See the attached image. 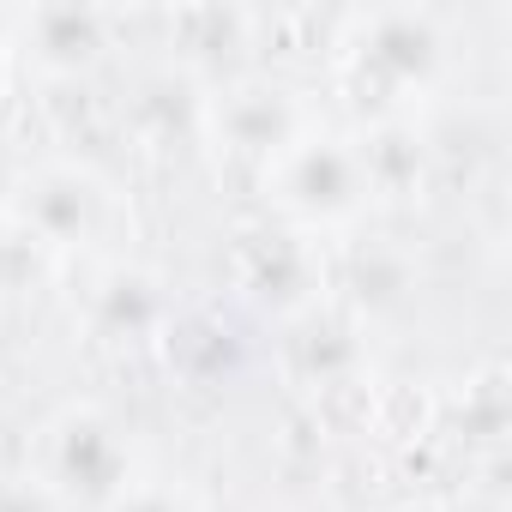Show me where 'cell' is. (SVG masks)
<instances>
[{
  "mask_svg": "<svg viewBox=\"0 0 512 512\" xmlns=\"http://www.w3.org/2000/svg\"><path fill=\"white\" fill-rule=\"evenodd\" d=\"M127 452L97 410H67L43 440V488L79 500H115L127 482Z\"/></svg>",
  "mask_w": 512,
  "mask_h": 512,
  "instance_id": "1",
  "label": "cell"
},
{
  "mask_svg": "<svg viewBox=\"0 0 512 512\" xmlns=\"http://www.w3.org/2000/svg\"><path fill=\"white\" fill-rule=\"evenodd\" d=\"M278 175H284V199L320 217H338L356 205V187H368L362 175V151H344V139H302L278 151Z\"/></svg>",
  "mask_w": 512,
  "mask_h": 512,
  "instance_id": "2",
  "label": "cell"
},
{
  "mask_svg": "<svg viewBox=\"0 0 512 512\" xmlns=\"http://www.w3.org/2000/svg\"><path fill=\"white\" fill-rule=\"evenodd\" d=\"M31 31H37L43 61H55V67H79V61H91V49H103V13L43 7V13L31 19Z\"/></svg>",
  "mask_w": 512,
  "mask_h": 512,
  "instance_id": "3",
  "label": "cell"
},
{
  "mask_svg": "<svg viewBox=\"0 0 512 512\" xmlns=\"http://www.w3.org/2000/svg\"><path fill=\"white\" fill-rule=\"evenodd\" d=\"M115 512H187V500L169 494V488H121Z\"/></svg>",
  "mask_w": 512,
  "mask_h": 512,
  "instance_id": "4",
  "label": "cell"
},
{
  "mask_svg": "<svg viewBox=\"0 0 512 512\" xmlns=\"http://www.w3.org/2000/svg\"><path fill=\"white\" fill-rule=\"evenodd\" d=\"M0 512H49V488L43 482H7L0 488Z\"/></svg>",
  "mask_w": 512,
  "mask_h": 512,
  "instance_id": "5",
  "label": "cell"
},
{
  "mask_svg": "<svg viewBox=\"0 0 512 512\" xmlns=\"http://www.w3.org/2000/svg\"><path fill=\"white\" fill-rule=\"evenodd\" d=\"M410 512H428V506H410Z\"/></svg>",
  "mask_w": 512,
  "mask_h": 512,
  "instance_id": "6",
  "label": "cell"
},
{
  "mask_svg": "<svg viewBox=\"0 0 512 512\" xmlns=\"http://www.w3.org/2000/svg\"><path fill=\"white\" fill-rule=\"evenodd\" d=\"M0 73H7V67H0Z\"/></svg>",
  "mask_w": 512,
  "mask_h": 512,
  "instance_id": "7",
  "label": "cell"
}]
</instances>
